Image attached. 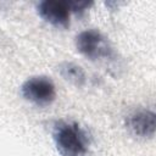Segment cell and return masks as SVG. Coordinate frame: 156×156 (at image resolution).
<instances>
[{
    "instance_id": "cell-5",
    "label": "cell",
    "mask_w": 156,
    "mask_h": 156,
    "mask_svg": "<svg viewBox=\"0 0 156 156\" xmlns=\"http://www.w3.org/2000/svg\"><path fill=\"white\" fill-rule=\"evenodd\" d=\"M38 13L43 20L55 27H66L69 23L68 1L43 0L38 4Z\"/></svg>"
},
{
    "instance_id": "cell-1",
    "label": "cell",
    "mask_w": 156,
    "mask_h": 156,
    "mask_svg": "<svg viewBox=\"0 0 156 156\" xmlns=\"http://www.w3.org/2000/svg\"><path fill=\"white\" fill-rule=\"evenodd\" d=\"M52 139L61 156H90V139L76 122H56L52 128Z\"/></svg>"
},
{
    "instance_id": "cell-7",
    "label": "cell",
    "mask_w": 156,
    "mask_h": 156,
    "mask_svg": "<svg viewBox=\"0 0 156 156\" xmlns=\"http://www.w3.org/2000/svg\"><path fill=\"white\" fill-rule=\"evenodd\" d=\"M68 5H69V9L72 11H74V12H78L79 11V12H82L87 7H89L91 5V2H88V1H71V2H68Z\"/></svg>"
},
{
    "instance_id": "cell-3",
    "label": "cell",
    "mask_w": 156,
    "mask_h": 156,
    "mask_svg": "<svg viewBox=\"0 0 156 156\" xmlns=\"http://www.w3.org/2000/svg\"><path fill=\"white\" fill-rule=\"evenodd\" d=\"M22 96L37 106L50 105L56 96L54 82L44 76L28 78L21 85Z\"/></svg>"
},
{
    "instance_id": "cell-2",
    "label": "cell",
    "mask_w": 156,
    "mask_h": 156,
    "mask_svg": "<svg viewBox=\"0 0 156 156\" xmlns=\"http://www.w3.org/2000/svg\"><path fill=\"white\" fill-rule=\"evenodd\" d=\"M76 48L91 61L113 60L115 52L108 40L96 29H85L77 34Z\"/></svg>"
},
{
    "instance_id": "cell-6",
    "label": "cell",
    "mask_w": 156,
    "mask_h": 156,
    "mask_svg": "<svg viewBox=\"0 0 156 156\" xmlns=\"http://www.w3.org/2000/svg\"><path fill=\"white\" fill-rule=\"evenodd\" d=\"M58 71L66 80L73 83L74 85L80 87L85 83V79H87L85 72L83 71V68L80 66H78L73 62H62L58 66Z\"/></svg>"
},
{
    "instance_id": "cell-4",
    "label": "cell",
    "mask_w": 156,
    "mask_h": 156,
    "mask_svg": "<svg viewBox=\"0 0 156 156\" xmlns=\"http://www.w3.org/2000/svg\"><path fill=\"white\" fill-rule=\"evenodd\" d=\"M127 130L136 138H152L155 134V113L150 110L139 108L126 118Z\"/></svg>"
}]
</instances>
